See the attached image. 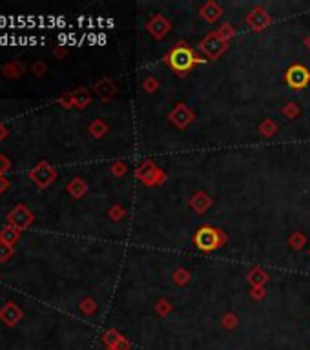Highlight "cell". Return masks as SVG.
Wrapping results in <instances>:
<instances>
[{
  "label": "cell",
  "mask_w": 310,
  "mask_h": 350,
  "mask_svg": "<svg viewBox=\"0 0 310 350\" xmlns=\"http://www.w3.org/2000/svg\"><path fill=\"white\" fill-rule=\"evenodd\" d=\"M36 42H38V41H36L35 36H29V46H31V44H36Z\"/></svg>",
  "instance_id": "obj_14"
},
{
  "label": "cell",
  "mask_w": 310,
  "mask_h": 350,
  "mask_svg": "<svg viewBox=\"0 0 310 350\" xmlns=\"http://www.w3.org/2000/svg\"><path fill=\"white\" fill-rule=\"evenodd\" d=\"M166 62L170 64V68H172L173 71L182 73V71L191 69L196 64L205 62V59H201L196 51H191L190 48H186V46H177V48H173V50L168 53Z\"/></svg>",
  "instance_id": "obj_1"
},
{
  "label": "cell",
  "mask_w": 310,
  "mask_h": 350,
  "mask_svg": "<svg viewBox=\"0 0 310 350\" xmlns=\"http://www.w3.org/2000/svg\"><path fill=\"white\" fill-rule=\"evenodd\" d=\"M168 310H170V305L166 301H159V303H157V312H159V314H166Z\"/></svg>",
  "instance_id": "obj_10"
},
{
  "label": "cell",
  "mask_w": 310,
  "mask_h": 350,
  "mask_svg": "<svg viewBox=\"0 0 310 350\" xmlns=\"http://www.w3.org/2000/svg\"><path fill=\"white\" fill-rule=\"evenodd\" d=\"M199 48L205 51L206 57H210V59H217L219 55L224 51L226 44H224V38H221V35H219V33H210L205 41L201 42Z\"/></svg>",
  "instance_id": "obj_3"
},
{
  "label": "cell",
  "mask_w": 310,
  "mask_h": 350,
  "mask_svg": "<svg viewBox=\"0 0 310 350\" xmlns=\"http://www.w3.org/2000/svg\"><path fill=\"white\" fill-rule=\"evenodd\" d=\"M308 81H310L308 69H306L305 66H301V64L292 66V68L287 71L288 86L294 88V90H301V88H305L306 84H308Z\"/></svg>",
  "instance_id": "obj_4"
},
{
  "label": "cell",
  "mask_w": 310,
  "mask_h": 350,
  "mask_svg": "<svg viewBox=\"0 0 310 350\" xmlns=\"http://www.w3.org/2000/svg\"><path fill=\"white\" fill-rule=\"evenodd\" d=\"M148 29H150V33L153 36H157V38H161V36H164L166 33H168L170 29V24L166 18H163L161 15H157V17H153L148 22Z\"/></svg>",
  "instance_id": "obj_6"
},
{
  "label": "cell",
  "mask_w": 310,
  "mask_h": 350,
  "mask_svg": "<svg viewBox=\"0 0 310 350\" xmlns=\"http://www.w3.org/2000/svg\"><path fill=\"white\" fill-rule=\"evenodd\" d=\"M173 279H175V283H186L188 276L184 272H181V270H179V272L173 274Z\"/></svg>",
  "instance_id": "obj_11"
},
{
  "label": "cell",
  "mask_w": 310,
  "mask_h": 350,
  "mask_svg": "<svg viewBox=\"0 0 310 350\" xmlns=\"http://www.w3.org/2000/svg\"><path fill=\"white\" fill-rule=\"evenodd\" d=\"M0 46H2V44H0Z\"/></svg>",
  "instance_id": "obj_16"
},
{
  "label": "cell",
  "mask_w": 310,
  "mask_h": 350,
  "mask_svg": "<svg viewBox=\"0 0 310 350\" xmlns=\"http://www.w3.org/2000/svg\"><path fill=\"white\" fill-rule=\"evenodd\" d=\"M252 281L255 283V285H261L263 281H266V274H263V272H259V270H255L254 274H252Z\"/></svg>",
  "instance_id": "obj_9"
},
{
  "label": "cell",
  "mask_w": 310,
  "mask_h": 350,
  "mask_svg": "<svg viewBox=\"0 0 310 350\" xmlns=\"http://www.w3.org/2000/svg\"><path fill=\"white\" fill-rule=\"evenodd\" d=\"M223 325L226 328H232V327H236L237 325V318L234 314H228V316H224L223 318Z\"/></svg>",
  "instance_id": "obj_8"
},
{
  "label": "cell",
  "mask_w": 310,
  "mask_h": 350,
  "mask_svg": "<svg viewBox=\"0 0 310 350\" xmlns=\"http://www.w3.org/2000/svg\"><path fill=\"white\" fill-rule=\"evenodd\" d=\"M223 13L221 9L217 8L215 4H206V6H203V9H201V17L205 18V20H208V22H214V20H217L219 18V15Z\"/></svg>",
  "instance_id": "obj_7"
},
{
  "label": "cell",
  "mask_w": 310,
  "mask_h": 350,
  "mask_svg": "<svg viewBox=\"0 0 310 350\" xmlns=\"http://www.w3.org/2000/svg\"><path fill=\"white\" fill-rule=\"evenodd\" d=\"M59 41L60 42H66V35H59Z\"/></svg>",
  "instance_id": "obj_15"
},
{
  "label": "cell",
  "mask_w": 310,
  "mask_h": 350,
  "mask_svg": "<svg viewBox=\"0 0 310 350\" xmlns=\"http://www.w3.org/2000/svg\"><path fill=\"white\" fill-rule=\"evenodd\" d=\"M193 241H196V246L199 248V250L212 252V250H215L219 245H221L223 237H221V232H219V230H215V228L203 226V228H199V230H197L196 237H193Z\"/></svg>",
  "instance_id": "obj_2"
},
{
  "label": "cell",
  "mask_w": 310,
  "mask_h": 350,
  "mask_svg": "<svg viewBox=\"0 0 310 350\" xmlns=\"http://www.w3.org/2000/svg\"><path fill=\"white\" fill-rule=\"evenodd\" d=\"M6 26L9 27V20H8V17L2 15V17H0V27H6Z\"/></svg>",
  "instance_id": "obj_12"
},
{
  "label": "cell",
  "mask_w": 310,
  "mask_h": 350,
  "mask_svg": "<svg viewBox=\"0 0 310 350\" xmlns=\"http://www.w3.org/2000/svg\"><path fill=\"white\" fill-rule=\"evenodd\" d=\"M246 22L250 24V27L254 29V31H261L264 26H268V24H270V15L266 13L264 9L257 8V9H254L250 15H248Z\"/></svg>",
  "instance_id": "obj_5"
},
{
  "label": "cell",
  "mask_w": 310,
  "mask_h": 350,
  "mask_svg": "<svg viewBox=\"0 0 310 350\" xmlns=\"http://www.w3.org/2000/svg\"><path fill=\"white\" fill-rule=\"evenodd\" d=\"M26 24H27V26H33V24H35V17H31V15H27Z\"/></svg>",
  "instance_id": "obj_13"
}]
</instances>
